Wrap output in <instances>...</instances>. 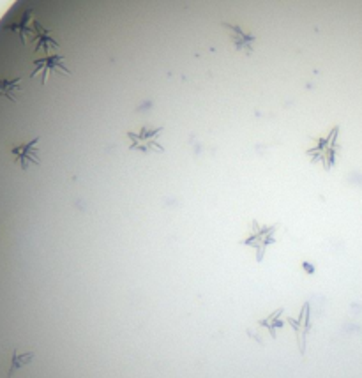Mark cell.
<instances>
[{"label": "cell", "mask_w": 362, "mask_h": 378, "mask_svg": "<svg viewBox=\"0 0 362 378\" xmlns=\"http://www.w3.org/2000/svg\"><path fill=\"white\" fill-rule=\"evenodd\" d=\"M55 69L62 73H68V68L64 64V57L60 55H50V57H43V59H36L34 60V68L32 73H30V78H37L41 76V82L46 84L48 80V76L52 75Z\"/></svg>", "instance_id": "cell-1"}, {"label": "cell", "mask_w": 362, "mask_h": 378, "mask_svg": "<svg viewBox=\"0 0 362 378\" xmlns=\"http://www.w3.org/2000/svg\"><path fill=\"white\" fill-rule=\"evenodd\" d=\"M225 28H227V30H230V37H231V41H234L235 48L240 50V52H246V53L253 52L255 36H251V34L244 32L242 28L237 27V25L225 23Z\"/></svg>", "instance_id": "cell-4"}, {"label": "cell", "mask_w": 362, "mask_h": 378, "mask_svg": "<svg viewBox=\"0 0 362 378\" xmlns=\"http://www.w3.org/2000/svg\"><path fill=\"white\" fill-rule=\"evenodd\" d=\"M253 225H255L256 230L249 235V239L244 240V244H246V246L256 247V249H258V262H262L263 253H265L267 246L274 243L276 227H269V228L258 227V225H256V221Z\"/></svg>", "instance_id": "cell-3"}, {"label": "cell", "mask_w": 362, "mask_h": 378, "mask_svg": "<svg viewBox=\"0 0 362 378\" xmlns=\"http://www.w3.org/2000/svg\"><path fill=\"white\" fill-rule=\"evenodd\" d=\"M281 313H283V310L274 311V313H272L271 316H269V319L262 320V322H260V325H267V327H269V329H271V336H276V327H281L283 325V322H281V320H279Z\"/></svg>", "instance_id": "cell-5"}, {"label": "cell", "mask_w": 362, "mask_h": 378, "mask_svg": "<svg viewBox=\"0 0 362 378\" xmlns=\"http://www.w3.org/2000/svg\"><path fill=\"white\" fill-rule=\"evenodd\" d=\"M160 129H142L140 133H128L129 140H131V149L133 151H144V152H151L154 149L158 151H163L160 144Z\"/></svg>", "instance_id": "cell-2"}]
</instances>
